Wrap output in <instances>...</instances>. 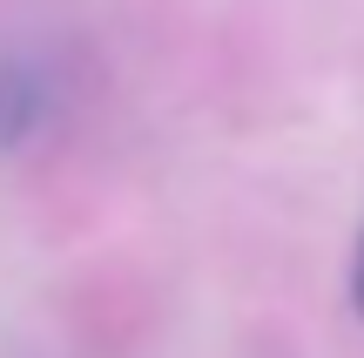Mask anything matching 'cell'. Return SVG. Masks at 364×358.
I'll return each instance as SVG.
<instances>
[{"label":"cell","mask_w":364,"mask_h":358,"mask_svg":"<svg viewBox=\"0 0 364 358\" xmlns=\"http://www.w3.org/2000/svg\"><path fill=\"white\" fill-rule=\"evenodd\" d=\"M48 115V81L27 61H0V149L34 135V122Z\"/></svg>","instance_id":"cell-1"},{"label":"cell","mask_w":364,"mask_h":358,"mask_svg":"<svg viewBox=\"0 0 364 358\" xmlns=\"http://www.w3.org/2000/svg\"><path fill=\"white\" fill-rule=\"evenodd\" d=\"M351 291H358V311H364V243H358V270H351Z\"/></svg>","instance_id":"cell-2"}]
</instances>
